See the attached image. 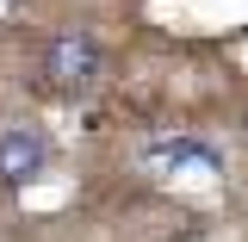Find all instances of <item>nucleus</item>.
I'll use <instances>...</instances> for the list:
<instances>
[{"label":"nucleus","mask_w":248,"mask_h":242,"mask_svg":"<svg viewBox=\"0 0 248 242\" xmlns=\"http://www.w3.org/2000/svg\"><path fill=\"white\" fill-rule=\"evenodd\" d=\"M99 68H106V56H99V44H93L87 31H62V37L44 44V75H50V87H62V93L93 87Z\"/></svg>","instance_id":"1"},{"label":"nucleus","mask_w":248,"mask_h":242,"mask_svg":"<svg viewBox=\"0 0 248 242\" xmlns=\"http://www.w3.org/2000/svg\"><path fill=\"white\" fill-rule=\"evenodd\" d=\"M44 168H50V143L37 130H6L0 137V180L6 186H31Z\"/></svg>","instance_id":"2"},{"label":"nucleus","mask_w":248,"mask_h":242,"mask_svg":"<svg viewBox=\"0 0 248 242\" xmlns=\"http://www.w3.org/2000/svg\"><path fill=\"white\" fill-rule=\"evenodd\" d=\"M155 161H168V168H180V161H199V168H217L223 155L211 149V143H192V137H174V143H155Z\"/></svg>","instance_id":"3"}]
</instances>
